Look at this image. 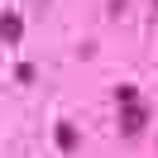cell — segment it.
I'll return each mask as SVG.
<instances>
[{"label":"cell","mask_w":158,"mask_h":158,"mask_svg":"<svg viewBox=\"0 0 158 158\" xmlns=\"http://www.w3.org/2000/svg\"><path fill=\"white\" fill-rule=\"evenodd\" d=\"M144 125H148V106L139 96H129V101H120V134H144Z\"/></svg>","instance_id":"cell-1"},{"label":"cell","mask_w":158,"mask_h":158,"mask_svg":"<svg viewBox=\"0 0 158 158\" xmlns=\"http://www.w3.org/2000/svg\"><path fill=\"white\" fill-rule=\"evenodd\" d=\"M0 39H5V43H19L24 39V19H19V15H5V10H0Z\"/></svg>","instance_id":"cell-2"},{"label":"cell","mask_w":158,"mask_h":158,"mask_svg":"<svg viewBox=\"0 0 158 158\" xmlns=\"http://www.w3.org/2000/svg\"><path fill=\"white\" fill-rule=\"evenodd\" d=\"M53 139H58V148H62V153H77V144H81V139H77V129H72V120H58Z\"/></svg>","instance_id":"cell-3"}]
</instances>
